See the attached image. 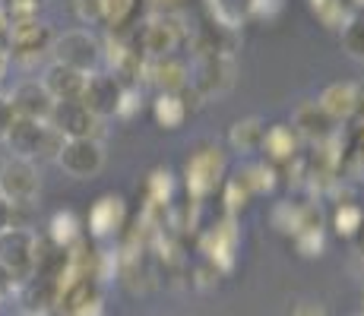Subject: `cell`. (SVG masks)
Instances as JSON below:
<instances>
[{
    "label": "cell",
    "instance_id": "d6a6232c",
    "mask_svg": "<svg viewBox=\"0 0 364 316\" xmlns=\"http://www.w3.org/2000/svg\"><path fill=\"white\" fill-rule=\"evenodd\" d=\"M298 222H301V206L298 202H279L276 212H272V224H276L282 234H295L298 231Z\"/></svg>",
    "mask_w": 364,
    "mask_h": 316
},
{
    "label": "cell",
    "instance_id": "8d00e7d4",
    "mask_svg": "<svg viewBox=\"0 0 364 316\" xmlns=\"http://www.w3.org/2000/svg\"><path fill=\"white\" fill-rule=\"evenodd\" d=\"M13 121H16V111H13L10 95H4V92H0V143H4V139H6V133H10Z\"/></svg>",
    "mask_w": 364,
    "mask_h": 316
},
{
    "label": "cell",
    "instance_id": "bcb514c9",
    "mask_svg": "<svg viewBox=\"0 0 364 316\" xmlns=\"http://www.w3.org/2000/svg\"><path fill=\"white\" fill-rule=\"evenodd\" d=\"M352 247H355V250H358V256L364 259V222H361L358 234H355V237H352Z\"/></svg>",
    "mask_w": 364,
    "mask_h": 316
},
{
    "label": "cell",
    "instance_id": "7402d4cb",
    "mask_svg": "<svg viewBox=\"0 0 364 316\" xmlns=\"http://www.w3.org/2000/svg\"><path fill=\"white\" fill-rule=\"evenodd\" d=\"M187 114H191V108H187L184 95L159 92L156 102H152V121L162 126V130H178V126H184Z\"/></svg>",
    "mask_w": 364,
    "mask_h": 316
},
{
    "label": "cell",
    "instance_id": "7dc6e473",
    "mask_svg": "<svg viewBox=\"0 0 364 316\" xmlns=\"http://www.w3.org/2000/svg\"><path fill=\"white\" fill-rule=\"evenodd\" d=\"M29 4H32V6H41V4H45V0H29Z\"/></svg>",
    "mask_w": 364,
    "mask_h": 316
},
{
    "label": "cell",
    "instance_id": "44dd1931",
    "mask_svg": "<svg viewBox=\"0 0 364 316\" xmlns=\"http://www.w3.org/2000/svg\"><path fill=\"white\" fill-rule=\"evenodd\" d=\"M266 124L263 117H241L228 126V149L241 152V156H250V152H260Z\"/></svg>",
    "mask_w": 364,
    "mask_h": 316
},
{
    "label": "cell",
    "instance_id": "4fadbf2b",
    "mask_svg": "<svg viewBox=\"0 0 364 316\" xmlns=\"http://www.w3.org/2000/svg\"><path fill=\"white\" fill-rule=\"evenodd\" d=\"M86 224H89V234L92 237H114L117 231L127 224V202L114 193L99 196V200L92 202V209H89Z\"/></svg>",
    "mask_w": 364,
    "mask_h": 316
},
{
    "label": "cell",
    "instance_id": "3957f363",
    "mask_svg": "<svg viewBox=\"0 0 364 316\" xmlns=\"http://www.w3.org/2000/svg\"><path fill=\"white\" fill-rule=\"evenodd\" d=\"M237 80V67L232 54H209V58H193L191 67V89L200 95V102L219 98L232 92Z\"/></svg>",
    "mask_w": 364,
    "mask_h": 316
},
{
    "label": "cell",
    "instance_id": "b9f144b4",
    "mask_svg": "<svg viewBox=\"0 0 364 316\" xmlns=\"http://www.w3.org/2000/svg\"><path fill=\"white\" fill-rule=\"evenodd\" d=\"M6 38H10V16H6V10L0 6V48H6Z\"/></svg>",
    "mask_w": 364,
    "mask_h": 316
},
{
    "label": "cell",
    "instance_id": "f1b7e54d",
    "mask_svg": "<svg viewBox=\"0 0 364 316\" xmlns=\"http://www.w3.org/2000/svg\"><path fill=\"white\" fill-rule=\"evenodd\" d=\"M361 222H364V209L355 200L352 202H336V209H333V228H336V234H339V237L352 241V237L358 234Z\"/></svg>",
    "mask_w": 364,
    "mask_h": 316
},
{
    "label": "cell",
    "instance_id": "7c38bea8",
    "mask_svg": "<svg viewBox=\"0 0 364 316\" xmlns=\"http://www.w3.org/2000/svg\"><path fill=\"white\" fill-rule=\"evenodd\" d=\"M10 102H13V111L16 117H26V121H38V124H51V114H54V98L45 92L41 80H26L19 82L16 89L10 92Z\"/></svg>",
    "mask_w": 364,
    "mask_h": 316
},
{
    "label": "cell",
    "instance_id": "4316f807",
    "mask_svg": "<svg viewBox=\"0 0 364 316\" xmlns=\"http://www.w3.org/2000/svg\"><path fill=\"white\" fill-rule=\"evenodd\" d=\"M171 196H174V174L168 171V168L149 171V178H146V202H149V212L152 209H168Z\"/></svg>",
    "mask_w": 364,
    "mask_h": 316
},
{
    "label": "cell",
    "instance_id": "c3c4849f",
    "mask_svg": "<svg viewBox=\"0 0 364 316\" xmlns=\"http://www.w3.org/2000/svg\"><path fill=\"white\" fill-rule=\"evenodd\" d=\"M0 178H4V161H0Z\"/></svg>",
    "mask_w": 364,
    "mask_h": 316
},
{
    "label": "cell",
    "instance_id": "1f68e13d",
    "mask_svg": "<svg viewBox=\"0 0 364 316\" xmlns=\"http://www.w3.org/2000/svg\"><path fill=\"white\" fill-rule=\"evenodd\" d=\"M291 244H295L301 256H320L323 253V228H301L291 234Z\"/></svg>",
    "mask_w": 364,
    "mask_h": 316
},
{
    "label": "cell",
    "instance_id": "d6986e66",
    "mask_svg": "<svg viewBox=\"0 0 364 316\" xmlns=\"http://www.w3.org/2000/svg\"><path fill=\"white\" fill-rule=\"evenodd\" d=\"M355 98H358V86L355 82H333V86H326L320 92L317 104L323 108V114L333 124H342L355 117Z\"/></svg>",
    "mask_w": 364,
    "mask_h": 316
},
{
    "label": "cell",
    "instance_id": "5bb4252c",
    "mask_svg": "<svg viewBox=\"0 0 364 316\" xmlns=\"http://www.w3.org/2000/svg\"><path fill=\"white\" fill-rule=\"evenodd\" d=\"M291 130L298 133L301 143H311V146H320L323 139H330L336 133V124L323 114L317 102H301L295 111H291Z\"/></svg>",
    "mask_w": 364,
    "mask_h": 316
},
{
    "label": "cell",
    "instance_id": "d590c367",
    "mask_svg": "<svg viewBox=\"0 0 364 316\" xmlns=\"http://www.w3.org/2000/svg\"><path fill=\"white\" fill-rule=\"evenodd\" d=\"M143 108V95H139L136 86H124V95H121V104H117V117H124V121H130L136 111Z\"/></svg>",
    "mask_w": 364,
    "mask_h": 316
},
{
    "label": "cell",
    "instance_id": "681fc988",
    "mask_svg": "<svg viewBox=\"0 0 364 316\" xmlns=\"http://www.w3.org/2000/svg\"><path fill=\"white\" fill-rule=\"evenodd\" d=\"M19 316H35V313H19Z\"/></svg>",
    "mask_w": 364,
    "mask_h": 316
},
{
    "label": "cell",
    "instance_id": "f35d334b",
    "mask_svg": "<svg viewBox=\"0 0 364 316\" xmlns=\"http://www.w3.org/2000/svg\"><path fill=\"white\" fill-rule=\"evenodd\" d=\"M6 228H13V202L6 196H0V234Z\"/></svg>",
    "mask_w": 364,
    "mask_h": 316
},
{
    "label": "cell",
    "instance_id": "60d3db41",
    "mask_svg": "<svg viewBox=\"0 0 364 316\" xmlns=\"http://www.w3.org/2000/svg\"><path fill=\"white\" fill-rule=\"evenodd\" d=\"M13 288H16V285H13V276H10V272H6V269H4V266H0V300H4L6 294L13 291Z\"/></svg>",
    "mask_w": 364,
    "mask_h": 316
},
{
    "label": "cell",
    "instance_id": "d4e9b609",
    "mask_svg": "<svg viewBox=\"0 0 364 316\" xmlns=\"http://www.w3.org/2000/svg\"><path fill=\"white\" fill-rule=\"evenodd\" d=\"M237 178L247 184V190L254 196H263V193H272V187H276L279 168H272L269 161H250V165L237 168Z\"/></svg>",
    "mask_w": 364,
    "mask_h": 316
},
{
    "label": "cell",
    "instance_id": "7bdbcfd3",
    "mask_svg": "<svg viewBox=\"0 0 364 316\" xmlns=\"http://www.w3.org/2000/svg\"><path fill=\"white\" fill-rule=\"evenodd\" d=\"M10 67H13V54H10V48H0V80H4V76L10 73Z\"/></svg>",
    "mask_w": 364,
    "mask_h": 316
},
{
    "label": "cell",
    "instance_id": "8992f818",
    "mask_svg": "<svg viewBox=\"0 0 364 316\" xmlns=\"http://www.w3.org/2000/svg\"><path fill=\"white\" fill-rule=\"evenodd\" d=\"M0 266L13 276V285H26L35 276V234L29 228H6L0 234Z\"/></svg>",
    "mask_w": 364,
    "mask_h": 316
},
{
    "label": "cell",
    "instance_id": "e0dca14e",
    "mask_svg": "<svg viewBox=\"0 0 364 316\" xmlns=\"http://www.w3.org/2000/svg\"><path fill=\"white\" fill-rule=\"evenodd\" d=\"M41 86H45V92L51 95L54 102H80L82 86H86V73L54 60V63H48L45 73H41Z\"/></svg>",
    "mask_w": 364,
    "mask_h": 316
},
{
    "label": "cell",
    "instance_id": "9a60e30c",
    "mask_svg": "<svg viewBox=\"0 0 364 316\" xmlns=\"http://www.w3.org/2000/svg\"><path fill=\"white\" fill-rule=\"evenodd\" d=\"M143 73L149 76V82L159 89V92L168 95H181L187 86H191V67L174 54V58H159V60H146Z\"/></svg>",
    "mask_w": 364,
    "mask_h": 316
},
{
    "label": "cell",
    "instance_id": "5b68a950",
    "mask_svg": "<svg viewBox=\"0 0 364 316\" xmlns=\"http://www.w3.org/2000/svg\"><path fill=\"white\" fill-rule=\"evenodd\" d=\"M51 51H54V60H58V63L80 70V73H86V76L95 73V70H99V63H102V58H105L102 41L95 38L89 29H73V32L58 35V38H54V45H51Z\"/></svg>",
    "mask_w": 364,
    "mask_h": 316
},
{
    "label": "cell",
    "instance_id": "cb8c5ba5",
    "mask_svg": "<svg viewBox=\"0 0 364 316\" xmlns=\"http://www.w3.org/2000/svg\"><path fill=\"white\" fill-rule=\"evenodd\" d=\"M102 4H105V23H108L111 35H124L130 26H136L143 0H102Z\"/></svg>",
    "mask_w": 364,
    "mask_h": 316
},
{
    "label": "cell",
    "instance_id": "4dcf8cb0",
    "mask_svg": "<svg viewBox=\"0 0 364 316\" xmlns=\"http://www.w3.org/2000/svg\"><path fill=\"white\" fill-rule=\"evenodd\" d=\"M342 48L352 60L364 63V13H355L346 26H342Z\"/></svg>",
    "mask_w": 364,
    "mask_h": 316
},
{
    "label": "cell",
    "instance_id": "6da1fadb",
    "mask_svg": "<svg viewBox=\"0 0 364 316\" xmlns=\"http://www.w3.org/2000/svg\"><path fill=\"white\" fill-rule=\"evenodd\" d=\"M184 45H191V29L174 13H152V16H146L136 29V41H133V48L143 54V60L174 58Z\"/></svg>",
    "mask_w": 364,
    "mask_h": 316
},
{
    "label": "cell",
    "instance_id": "ac0fdd59",
    "mask_svg": "<svg viewBox=\"0 0 364 316\" xmlns=\"http://www.w3.org/2000/svg\"><path fill=\"white\" fill-rule=\"evenodd\" d=\"M45 130H48V124L16 117V121H13V126H10V133H6L4 143L10 146L13 158L35 161V158H41V143H45Z\"/></svg>",
    "mask_w": 364,
    "mask_h": 316
},
{
    "label": "cell",
    "instance_id": "83f0119b",
    "mask_svg": "<svg viewBox=\"0 0 364 316\" xmlns=\"http://www.w3.org/2000/svg\"><path fill=\"white\" fill-rule=\"evenodd\" d=\"M307 6H311V13L326 26V29H339V32H342V26L355 16V10L346 4V0H307Z\"/></svg>",
    "mask_w": 364,
    "mask_h": 316
},
{
    "label": "cell",
    "instance_id": "ffe728a7",
    "mask_svg": "<svg viewBox=\"0 0 364 316\" xmlns=\"http://www.w3.org/2000/svg\"><path fill=\"white\" fill-rule=\"evenodd\" d=\"M60 300V285L54 278H45V276H32L29 282L23 285V304L26 310L23 313H35V316H45L54 304Z\"/></svg>",
    "mask_w": 364,
    "mask_h": 316
},
{
    "label": "cell",
    "instance_id": "603a6c76",
    "mask_svg": "<svg viewBox=\"0 0 364 316\" xmlns=\"http://www.w3.org/2000/svg\"><path fill=\"white\" fill-rule=\"evenodd\" d=\"M209 16L213 26L235 32L250 19V0H209Z\"/></svg>",
    "mask_w": 364,
    "mask_h": 316
},
{
    "label": "cell",
    "instance_id": "277c9868",
    "mask_svg": "<svg viewBox=\"0 0 364 316\" xmlns=\"http://www.w3.org/2000/svg\"><path fill=\"white\" fill-rule=\"evenodd\" d=\"M54 45V32L48 23L35 19H16L10 23V38H6V48H10L13 60L23 63V67H35Z\"/></svg>",
    "mask_w": 364,
    "mask_h": 316
},
{
    "label": "cell",
    "instance_id": "9c48e42d",
    "mask_svg": "<svg viewBox=\"0 0 364 316\" xmlns=\"http://www.w3.org/2000/svg\"><path fill=\"white\" fill-rule=\"evenodd\" d=\"M38 168L35 161L26 158H10L4 161V178H0V196L13 202V206H32V200L38 196Z\"/></svg>",
    "mask_w": 364,
    "mask_h": 316
},
{
    "label": "cell",
    "instance_id": "52a82bcc",
    "mask_svg": "<svg viewBox=\"0 0 364 316\" xmlns=\"http://www.w3.org/2000/svg\"><path fill=\"white\" fill-rule=\"evenodd\" d=\"M237 241H241V234H237V224H235V219H228V215H225V219L215 222L213 228L203 231V237H200L203 259H206L209 266H215L222 276H228V272L235 269Z\"/></svg>",
    "mask_w": 364,
    "mask_h": 316
},
{
    "label": "cell",
    "instance_id": "836d02e7",
    "mask_svg": "<svg viewBox=\"0 0 364 316\" xmlns=\"http://www.w3.org/2000/svg\"><path fill=\"white\" fill-rule=\"evenodd\" d=\"M70 10H73V16L86 26L105 23V4L102 0H70Z\"/></svg>",
    "mask_w": 364,
    "mask_h": 316
},
{
    "label": "cell",
    "instance_id": "e575fe53",
    "mask_svg": "<svg viewBox=\"0 0 364 316\" xmlns=\"http://www.w3.org/2000/svg\"><path fill=\"white\" fill-rule=\"evenodd\" d=\"M219 278H222V272L215 269V266H209L206 259L193 269V288H197V291H213V288L219 285Z\"/></svg>",
    "mask_w": 364,
    "mask_h": 316
},
{
    "label": "cell",
    "instance_id": "f907efd6",
    "mask_svg": "<svg viewBox=\"0 0 364 316\" xmlns=\"http://www.w3.org/2000/svg\"><path fill=\"white\" fill-rule=\"evenodd\" d=\"M0 6H6V0H0Z\"/></svg>",
    "mask_w": 364,
    "mask_h": 316
},
{
    "label": "cell",
    "instance_id": "f6af8a7d",
    "mask_svg": "<svg viewBox=\"0 0 364 316\" xmlns=\"http://www.w3.org/2000/svg\"><path fill=\"white\" fill-rule=\"evenodd\" d=\"M146 4H152V6H159V13H171V6H178V4H184V0H146Z\"/></svg>",
    "mask_w": 364,
    "mask_h": 316
},
{
    "label": "cell",
    "instance_id": "ab89813d",
    "mask_svg": "<svg viewBox=\"0 0 364 316\" xmlns=\"http://www.w3.org/2000/svg\"><path fill=\"white\" fill-rule=\"evenodd\" d=\"M291 316H326V310L320 304H311V300H301V304H295V310H291Z\"/></svg>",
    "mask_w": 364,
    "mask_h": 316
},
{
    "label": "cell",
    "instance_id": "2e32d148",
    "mask_svg": "<svg viewBox=\"0 0 364 316\" xmlns=\"http://www.w3.org/2000/svg\"><path fill=\"white\" fill-rule=\"evenodd\" d=\"M260 152H263V161H269L272 168L279 165H291L298 156H301V139L298 133L291 130L289 124H269L263 133V143H260Z\"/></svg>",
    "mask_w": 364,
    "mask_h": 316
},
{
    "label": "cell",
    "instance_id": "74e56055",
    "mask_svg": "<svg viewBox=\"0 0 364 316\" xmlns=\"http://www.w3.org/2000/svg\"><path fill=\"white\" fill-rule=\"evenodd\" d=\"M282 6V0H250V16H272Z\"/></svg>",
    "mask_w": 364,
    "mask_h": 316
},
{
    "label": "cell",
    "instance_id": "7a4b0ae2",
    "mask_svg": "<svg viewBox=\"0 0 364 316\" xmlns=\"http://www.w3.org/2000/svg\"><path fill=\"white\" fill-rule=\"evenodd\" d=\"M228 178V158L222 146H200L184 165V187L193 202H206Z\"/></svg>",
    "mask_w": 364,
    "mask_h": 316
},
{
    "label": "cell",
    "instance_id": "30bf717a",
    "mask_svg": "<svg viewBox=\"0 0 364 316\" xmlns=\"http://www.w3.org/2000/svg\"><path fill=\"white\" fill-rule=\"evenodd\" d=\"M121 95H124V82L111 73H89L86 76V86H82V95L80 102L92 111L95 117H117V104H121Z\"/></svg>",
    "mask_w": 364,
    "mask_h": 316
},
{
    "label": "cell",
    "instance_id": "ba28073f",
    "mask_svg": "<svg viewBox=\"0 0 364 316\" xmlns=\"http://www.w3.org/2000/svg\"><path fill=\"white\" fill-rule=\"evenodd\" d=\"M58 165L73 180H89L105 168V149L99 139H64Z\"/></svg>",
    "mask_w": 364,
    "mask_h": 316
},
{
    "label": "cell",
    "instance_id": "484cf974",
    "mask_svg": "<svg viewBox=\"0 0 364 316\" xmlns=\"http://www.w3.org/2000/svg\"><path fill=\"white\" fill-rule=\"evenodd\" d=\"M48 241L60 250H70L73 244L82 241V228H80V219L73 212H58L48 224Z\"/></svg>",
    "mask_w": 364,
    "mask_h": 316
},
{
    "label": "cell",
    "instance_id": "8fae6325",
    "mask_svg": "<svg viewBox=\"0 0 364 316\" xmlns=\"http://www.w3.org/2000/svg\"><path fill=\"white\" fill-rule=\"evenodd\" d=\"M51 126L64 139H99V117L82 102H58L51 114Z\"/></svg>",
    "mask_w": 364,
    "mask_h": 316
},
{
    "label": "cell",
    "instance_id": "ee69618b",
    "mask_svg": "<svg viewBox=\"0 0 364 316\" xmlns=\"http://www.w3.org/2000/svg\"><path fill=\"white\" fill-rule=\"evenodd\" d=\"M352 121L364 124V86H358V98H355V117Z\"/></svg>",
    "mask_w": 364,
    "mask_h": 316
},
{
    "label": "cell",
    "instance_id": "f546056e",
    "mask_svg": "<svg viewBox=\"0 0 364 316\" xmlns=\"http://www.w3.org/2000/svg\"><path fill=\"white\" fill-rule=\"evenodd\" d=\"M222 200H225V215L228 219H235L237 212L247 209V202L254 200V193H250L247 184H244V180L237 178V171H235L232 178H225V184H222Z\"/></svg>",
    "mask_w": 364,
    "mask_h": 316
}]
</instances>
